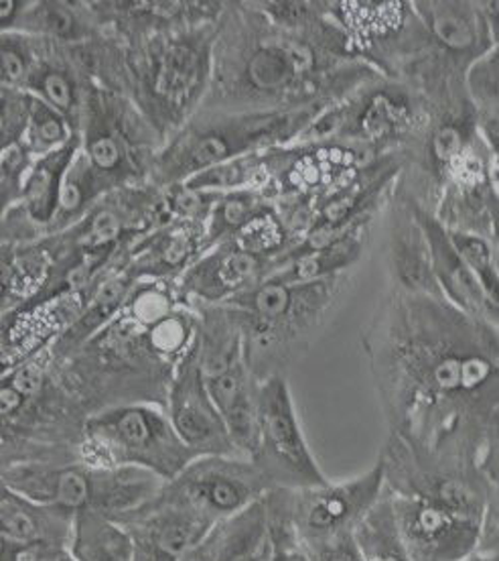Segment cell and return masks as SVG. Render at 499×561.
<instances>
[{
	"label": "cell",
	"mask_w": 499,
	"mask_h": 561,
	"mask_svg": "<svg viewBox=\"0 0 499 561\" xmlns=\"http://www.w3.org/2000/svg\"><path fill=\"white\" fill-rule=\"evenodd\" d=\"M317 108L218 113L181 128L179 137L154 161V182L163 187L187 182L201 171L297 139L320 116Z\"/></svg>",
	"instance_id": "6da1fadb"
},
{
	"label": "cell",
	"mask_w": 499,
	"mask_h": 561,
	"mask_svg": "<svg viewBox=\"0 0 499 561\" xmlns=\"http://www.w3.org/2000/svg\"><path fill=\"white\" fill-rule=\"evenodd\" d=\"M216 25L199 23L165 33L132 61L135 99L161 135L181 130L213 78Z\"/></svg>",
	"instance_id": "7a4b0ae2"
},
{
	"label": "cell",
	"mask_w": 499,
	"mask_h": 561,
	"mask_svg": "<svg viewBox=\"0 0 499 561\" xmlns=\"http://www.w3.org/2000/svg\"><path fill=\"white\" fill-rule=\"evenodd\" d=\"M165 480L139 468H102L80 462L2 466V486L71 515L100 513L120 519L151 503Z\"/></svg>",
	"instance_id": "3957f363"
},
{
	"label": "cell",
	"mask_w": 499,
	"mask_h": 561,
	"mask_svg": "<svg viewBox=\"0 0 499 561\" xmlns=\"http://www.w3.org/2000/svg\"><path fill=\"white\" fill-rule=\"evenodd\" d=\"M197 458L177 434L166 409L156 403L100 409L83 423L80 462L139 468L171 482Z\"/></svg>",
	"instance_id": "277c9868"
},
{
	"label": "cell",
	"mask_w": 499,
	"mask_h": 561,
	"mask_svg": "<svg viewBox=\"0 0 499 561\" xmlns=\"http://www.w3.org/2000/svg\"><path fill=\"white\" fill-rule=\"evenodd\" d=\"M386 492V468L378 462L358 477L309 489H275L264 496L268 527L303 553L353 534Z\"/></svg>",
	"instance_id": "5b68a950"
},
{
	"label": "cell",
	"mask_w": 499,
	"mask_h": 561,
	"mask_svg": "<svg viewBox=\"0 0 499 561\" xmlns=\"http://www.w3.org/2000/svg\"><path fill=\"white\" fill-rule=\"evenodd\" d=\"M275 25V23H272ZM301 28L278 27L254 35L242 43L237 59L230 64V76L237 88L236 94L248 102L278 108L285 99H311L320 82V54L306 37L297 35Z\"/></svg>",
	"instance_id": "8992f818"
},
{
	"label": "cell",
	"mask_w": 499,
	"mask_h": 561,
	"mask_svg": "<svg viewBox=\"0 0 499 561\" xmlns=\"http://www.w3.org/2000/svg\"><path fill=\"white\" fill-rule=\"evenodd\" d=\"M252 462L260 468L270 491L329 482L306 442L285 375L266 377L258 385V449Z\"/></svg>",
	"instance_id": "52a82bcc"
},
{
	"label": "cell",
	"mask_w": 499,
	"mask_h": 561,
	"mask_svg": "<svg viewBox=\"0 0 499 561\" xmlns=\"http://www.w3.org/2000/svg\"><path fill=\"white\" fill-rule=\"evenodd\" d=\"M270 492L260 468L237 456H199L154 501L179 506L211 527L234 519Z\"/></svg>",
	"instance_id": "ba28073f"
},
{
	"label": "cell",
	"mask_w": 499,
	"mask_h": 561,
	"mask_svg": "<svg viewBox=\"0 0 499 561\" xmlns=\"http://www.w3.org/2000/svg\"><path fill=\"white\" fill-rule=\"evenodd\" d=\"M388 492L410 561H472L477 556L484 520L422 496Z\"/></svg>",
	"instance_id": "9c48e42d"
},
{
	"label": "cell",
	"mask_w": 499,
	"mask_h": 561,
	"mask_svg": "<svg viewBox=\"0 0 499 561\" xmlns=\"http://www.w3.org/2000/svg\"><path fill=\"white\" fill-rule=\"evenodd\" d=\"M398 370L410 391V401L429 408L477 397L494 377V365L481 352L427 346L403 352Z\"/></svg>",
	"instance_id": "30bf717a"
},
{
	"label": "cell",
	"mask_w": 499,
	"mask_h": 561,
	"mask_svg": "<svg viewBox=\"0 0 499 561\" xmlns=\"http://www.w3.org/2000/svg\"><path fill=\"white\" fill-rule=\"evenodd\" d=\"M165 409L177 434L197 456H237L199 366V336L171 380Z\"/></svg>",
	"instance_id": "8fae6325"
},
{
	"label": "cell",
	"mask_w": 499,
	"mask_h": 561,
	"mask_svg": "<svg viewBox=\"0 0 499 561\" xmlns=\"http://www.w3.org/2000/svg\"><path fill=\"white\" fill-rule=\"evenodd\" d=\"M116 520L130 534L135 546L132 561H183L213 529L194 513L154 499Z\"/></svg>",
	"instance_id": "7c38bea8"
},
{
	"label": "cell",
	"mask_w": 499,
	"mask_h": 561,
	"mask_svg": "<svg viewBox=\"0 0 499 561\" xmlns=\"http://www.w3.org/2000/svg\"><path fill=\"white\" fill-rule=\"evenodd\" d=\"M272 271L275 261L220 244L181 275V289L213 306H223L263 283Z\"/></svg>",
	"instance_id": "4fadbf2b"
},
{
	"label": "cell",
	"mask_w": 499,
	"mask_h": 561,
	"mask_svg": "<svg viewBox=\"0 0 499 561\" xmlns=\"http://www.w3.org/2000/svg\"><path fill=\"white\" fill-rule=\"evenodd\" d=\"M208 249L206 225L201 222H169L156 226L147 237L137 240L130 249V267L126 268L135 275H173L185 273L201 259L199 253Z\"/></svg>",
	"instance_id": "5bb4252c"
},
{
	"label": "cell",
	"mask_w": 499,
	"mask_h": 561,
	"mask_svg": "<svg viewBox=\"0 0 499 561\" xmlns=\"http://www.w3.org/2000/svg\"><path fill=\"white\" fill-rule=\"evenodd\" d=\"M2 541L13 543H56L71 548L76 515L63 508L33 501L21 492L2 486L0 496Z\"/></svg>",
	"instance_id": "9a60e30c"
},
{
	"label": "cell",
	"mask_w": 499,
	"mask_h": 561,
	"mask_svg": "<svg viewBox=\"0 0 499 561\" xmlns=\"http://www.w3.org/2000/svg\"><path fill=\"white\" fill-rule=\"evenodd\" d=\"M88 125L83 130L82 149L97 178L108 187L132 171L125 125L104 111V102L92 94L88 99Z\"/></svg>",
	"instance_id": "2e32d148"
},
{
	"label": "cell",
	"mask_w": 499,
	"mask_h": 561,
	"mask_svg": "<svg viewBox=\"0 0 499 561\" xmlns=\"http://www.w3.org/2000/svg\"><path fill=\"white\" fill-rule=\"evenodd\" d=\"M82 135L76 133L61 149L35 159L23 187V196L19 199L33 225H56L61 187L76 154L82 149Z\"/></svg>",
	"instance_id": "e0dca14e"
},
{
	"label": "cell",
	"mask_w": 499,
	"mask_h": 561,
	"mask_svg": "<svg viewBox=\"0 0 499 561\" xmlns=\"http://www.w3.org/2000/svg\"><path fill=\"white\" fill-rule=\"evenodd\" d=\"M418 225L429 240L430 261H432V273L437 277V283L457 301L461 308L467 311L487 309L484 289L479 287L469 267L459 256L453 242L449 239V232L422 211H418Z\"/></svg>",
	"instance_id": "ac0fdd59"
},
{
	"label": "cell",
	"mask_w": 499,
	"mask_h": 561,
	"mask_svg": "<svg viewBox=\"0 0 499 561\" xmlns=\"http://www.w3.org/2000/svg\"><path fill=\"white\" fill-rule=\"evenodd\" d=\"M416 14L422 19L430 35L453 54H473L489 31L475 4L467 2H415Z\"/></svg>",
	"instance_id": "d6986e66"
},
{
	"label": "cell",
	"mask_w": 499,
	"mask_h": 561,
	"mask_svg": "<svg viewBox=\"0 0 499 561\" xmlns=\"http://www.w3.org/2000/svg\"><path fill=\"white\" fill-rule=\"evenodd\" d=\"M70 553L76 561H132L135 546L118 520L100 513H80Z\"/></svg>",
	"instance_id": "ffe728a7"
},
{
	"label": "cell",
	"mask_w": 499,
	"mask_h": 561,
	"mask_svg": "<svg viewBox=\"0 0 499 561\" xmlns=\"http://www.w3.org/2000/svg\"><path fill=\"white\" fill-rule=\"evenodd\" d=\"M73 2H23L19 21L9 33L54 37L59 42H80L90 28Z\"/></svg>",
	"instance_id": "44dd1931"
},
{
	"label": "cell",
	"mask_w": 499,
	"mask_h": 561,
	"mask_svg": "<svg viewBox=\"0 0 499 561\" xmlns=\"http://www.w3.org/2000/svg\"><path fill=\"white\" fill-rule=\"evenodd\" d=\"M356 539L365 561H410L396 523L388 489L356 527Z\"/></svg>",
	"instance_id": "7402d4cb"
},
{
	"label": "cell",
	"mask_w": 499,
	"mask_h": 561,
	"mask_svg": "<svg viewBox=\"0 0 499 561\" xmlns=\"http://www.w3.org/2000/svg\"><path fill=\"white\" fill-rule=\"evenodd\" d=\"M268 208V197L254 187L223 194L206 225L208 249H216L230 242L242 228H246L254 218H258Z\"/></svg>",
	"instance_id": "603a6c76"
},
{
	"label": "cell",
	"mask_w": 499,
	"mask_h": 561,
	"mask_svg": "<svg viewBox=\"0 0 499 561\" xmlns=\"http://www.w3.org/2000/svg\"><path fill=\"white\" fill-rule=\"evenodd\" d=\"M272 539L264 499L228 520V541L220 561H270Z\"/></svg>",
	"instance_id": "cb8c5ba5"
},
{
	"label": "cell",
	"mask_w": 499,
	"mask_h": 561,
	"mask_svg": "<svg viewBox=\"0 0 499 561\" xmlns=\"http://www.w3.org/2000/svg\"><path fill=\"white\" fill-rule=\"evenodd\" d=\"M25 92L45 100L49 106H54L56 111L63 114L76 128V116L80 114L82 100H80L76 78L71 76L68 68L51 61H43L39 56H35Z\"/></svg>",
	"instance_id": "d4e9b609"
},
{
	"label": "cell",
	"mask_w": 499,
	"mask_h": 561,
	"mask_svg": "<svg viewBox=\"0 0 499 561\" xmlns=\"http://www.w3.org/2000/svg\"><path fill=\"white\" fill-rule=\"evenodd\" d=\"M78 130L63 114L28 92V127L25 145L35 159L54 153L70 142Z\"/></svg>",
	"instance_id": "484cf974"
},
{
	"label": "cell",
	"mask_w": 499,
	"mask_h": 561,
	"mask_svg": "<svg viewBox=\"0 0 499 561\" xmlns=\"http://www.w3.org/2000/svg\"><path fill=\"white\" fill-rule=\"evenodd\" d=\"M102 190H104V183L90 165L83 149H80V153L76 154L70 171L66 175L63 187H61L56 228H66L76 218L85 216L90 211L88 210L90 204L102 194Z\"/></svg>",
	"instance_id": "4316f807"
},
{
	"label": "cell",
	"mask_w": 499,
	"mask_h": 561,
	"mask_svg": "<svg viewBox=\"0 0 499 561\" xmlns=\"http://www.w3.org/2000/svg\"><path fill=\"white\" fill-rule=\"evenodd\" d=\"M333 14L339 19L341 27L358 37L384 35L392 28L401 27L404 9L403 2H337L332 4Z\"/></svg>",
	"instance_id": "83f0119b"
},
{
	"label": "cell",
	"mask_w": 499,
	"mask_h": 561,
	"mask_svg": "<svg viewBox=\"0 0 499 561\" xmlns=\"http://www.w3.org/2000/svg\"><path fill=\"white\" fill-rule=\"evenodd\" d=\"M410 121V111L403 100L378 92L365 102L356 118V133L363 142H375L392 137Z\"/></svg>",
	"instance_id": "f1b7e54d"
},
{
	"label": "cell",
	"mask_w": 499,
	"mask_h": 561,
	"mask_svg": "<svg viewBox=\"0 0 499 561\" xmlns=\"http://www.w3.org/2000/svg\"><path fill=\"white\" fill-rule=\"evenodd\" d=\"M287 242H289L287 225L280 220L275 206H270L268 210L263 211L258 218H254L246 228H242L236 237L230 242H225V244L234 247L242 253L275 261V265H277V254L285 251Z\"/></svg>",
	"instance_id": "f546056e"
},
{
	"label": "cell",
	"mask_w": 499,
	"mask_h": 561,
	"mask_svg": "<svg viewBox=\"0 0 499 561\" xmlns=\"http://www.w3.org/2000/svg\"><path fill=\"white\" fill-rule=\"evenodd\" d=\"M449 239L453 242L459 256L469 267L473 277L484 289L487 299V309L499 313V277L494 267V254L486 240L461 232V230H449Z\"/></svg>",
	"instance_id": "4dcf8cb0"
},
{
	"label": "cell",
	"mask_w": 499,
	"mask_h": 561,
	"mask_svg": "<svg viewBox=\"0 0 499 561\" xmlns=\"http://www.w3.org/2000/svg\"><path fill=\"white\" fill-rule=\"evenodd\" d=\"M35 45L23 33H2V88L23 90L35 61Z\"/></svg>",
	"instance_id": "1f68e13d"
},
{
	"label": "cell",
	"mask_w": 499,
	"mask_h": 561,
	"mask_svg": "<svg viewBox=\"0 0 499 561\" xmlns=\"http://www.w3.org/2000/svg\"><path fill=\"white\" fill-rule=\"evenodd\" d=\"M33 153L28 151L25 140L2 147L0 169H2V208L9 214L14 202L23 196V187L27 182L28 171L33 168Z\"/></svg>",
	"instance_id": "d6a6232c"
},
{
	"label": "cell",
	"mask_w": 499,
	"mask_h": 561,
	"mask_svg": "<svg viewBox=\"0 0 499 561\" xmlns=\"http://www.w3.org/2000/svg\"><path fill=\"white\" fill-rule=\"evenodd\" d=\"M0 139L2 147L25 140L28 127V92L2 88L0 94Z\"/></svg>",
	"instance_id": "836d02e7"
},
{
	"label": "cell",
	"mask_w": 499,
	"mask_h": 561,
	"mask_svg": "<svg viewBox=\"0 0 499 561\" xmlns=\"http://www.w3.org/2000/svg\"><path fill=\"white\" fill-rule=\"evenodd\" d=\"M467 80L473 96L486 108H499V45L473 64Z\"/></svg>",
	"instance_id": "e575fe53"
},
{
	"label": "cell",
	"mask_w": 499,
	"mask_h": 561,
	"mask_svg": "<svg viewBox=\"0 0 499 561\" xmlns=\"http://www.w3.org/2000/svg\"><path fill=\"white\" fill-rule=\"evenodd\" d=\"M477 556L499 560V480H491Z\"/></svg>",
	"instance_id": "d590c367"
},
{
	"label": "cell",
	"mask_w": 499,
	"mask_h": 561,
	"mask_svg": "<svg viewBox=\"0 0 499 561\" xmlns=\"http://www.w3.org/2000/svg\"><path fill=\"white\" fill-rule=\"evenodd\" d=\"M70 549L56 543H13L2 541V561H59Z\"/></svg>",
	"instance_id": "8d00e7d4"
},
{
	"label": "cell",
	"mask_w": 499,
	"mask_h": 561,
	"mask_svg": "<svg viewBox=\"0 0 499 561\" xmlns=\"http://www.w3.org/2000/svg\"><path fill=\"white\" fill-rule=\"evenodd\" d=\"M305 558L306 561H365L360 546H358L356 531L341 535L321 548L306 551Z\"/></svg>",
	"instance_id": "74e56055"
},
{
	"label": "cell",
	"mask_w": 499,
	"mask_h": 561,
	"mask_svg": "<svg viewBox=\"0 0 499 561\" xmlns=\"http://www.w3.org/2000/svg\"><path fill=\"white\" fill-rule=\"evenodd\" d=\"M432 153L441 163H453L463 153V133L453 125L439 128L432 137Z\"/></svg>",
	"instance_id": "f35d334b"
},
{
	"label": "cell",
	"mask_w": 499,
	"mask_h": 561,
	"mask_svg": "<svg viewBox=\"0 0 499 561\" xmlns=\"http://www.w3.org/2000/svg\"><path fill=\"white\" fill-rule=\"evenodd\" d=\"M270 539H272V558H270V561H306L305 553L297 548L289 537L270 531Z\"/></svg>",
	"instance_id": "ab89813d"
},
{
	"label": "cell",
	"mask_w": 499,
	"mask_h": 561,
	"mask_svg": "<svg viewBox=\"0 0 499 561\" xmlns=\"http://www.w3.org/2000/svg\"><path fill=\"white\" fill-rule=\"evenodd\" d=\"M481 127H484V133H486V139L489 142V147H491V151L496 153V159H499V108H491L481 118Z\"/></svg>",
	"instance_id": "60d3db41"
},
{
	"label": "cell",
	"mask_w": 499,
	"mask_h": 561,
	"mask_svg": "<svg viewBox=\"0 0 499 561\" xmlns=\"http://www.w3.org/2000/svg\"><path fill=\"white\" fill-rule=\"evenodd\" d=\"M23 0H4L0 2V23H2V33L13 31L14 23L19 21Z\"/></svg>",
	"instance_id": "b9f144b4"
},
{
	"label": "cell",
	"mask_w": 499,
	"mask_h": 561,
	"mask_svg": "<svg viewBox=\"0 0 499 561\" xmlns=\"http://www.w3.org/2000/svg\"><path fill=\"white\" fill-rule=\"evenodd\" d=\"M59 561H76L73 560V558H71V553H68V556H63V558H61V560Z\"/></svg>",
	"instance_id": "7bdbcfd3"
},
{
	"label": "cell",
	"mask_w": 499,
	"mask_h": 561,
	"mask_svg": "<svg viewBox=\"0 0 499 561\" xmlns=\"http://www.w3.org/2000/svg\"><path fill=\"white\" fill-rule=\"evenodd\" d=\"M498 480H499V478H498Z\"/></svg>",
	"instance_id": "ee69618b"
}]
</instances>
